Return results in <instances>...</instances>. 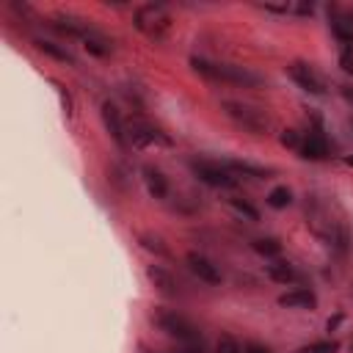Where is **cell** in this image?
Masks as SVG:
<instances>
[{
	"mask_svg": "<svg viewBox=\"0 0 353 353\" xmlns=\"http://www.w3.org/2000/svg\"><path fill=\"white\" fill-rule=\"evenodd\" d=\"M155 323H157V328L163 331V334H168L171 339H176V342H183V345H188V348H202V339H199V328L185 317V315H180V312H174V309H155Z\"/></svg>",
	"mask_w": 353,
	"mask_h": 353,
	"instance_id": "obj_1",
	"label": "cell"
},
{
	"mask_svg": "<svg viewBox=\"0 0 353 353\" xmlns=\"http://www.w3.org/2000/svg\"><path fill=\"white\" fill-rule=\"evenodd\" d=\"M224 113H227L235 124H240L243 130H249V133H254V135H265V133H268V116H265L262 111L251 108V105L227 100V102H224Z\"/></svg>",
	"mask_w": 353,
	"mask_h": 353,
	"instance_id": "obj_2",
	"label": "cell"
},
{
	"mask_svg": "<svg viewBox=\"0 0 353 353\" xmlns=\"http://www.w3.org/2000/svg\"><path fill=\"white\" fill-rule=\"evenodd\" d=\"M168 25H171V20H168L163 6H144V9L135 12V28L155 42H160L166 36Z\"/></svg>",
	"mask_w": 353,
	"mask_h": 353,
	"instance_id": "obj_3",
	"label": "cell"
},
{
	"mask_svg": "<svg viewBox=\"0 0 353 353\" xmlns=\"http://www.w3.org/2000/svg\"><path fill=\"white\" fill-rule=\"evenodd\" d=\"M194 174L205 185H213V188H235V176L227 166H216V163H205V160H194L191 163Z\"/></svg>",
	"mask_w": 353,
	"mask_h": 353,
	"instance_id": "obj_4",
	"label": "cell"
},
{
	"mask_svg": "<svg viewBox=\"0 0 353 353\" xmlns=\"http://www.w3.org/2000/svg\"><path fill=\"white\" fill-rule=\"evenodd\" d=\"M127 141L135 146V149H149V146H171V138L149 124H141V122H130L127 124Z\"/></svg>",
	"mask_w": 353,
	"mask_h": 353,
	"instance_id": "obj_5",
	"label": "cell"
},
{
	"mask_svg": "<svg viewBox=\"0 0 353 353\" xmlns=\"http://www.w3.org/2000/svg\"><path fill=\"white\" fill-rule=\"evenodd\" d=\"M287 72H290V78L304 89V91H309V94H326V86H323V80L317 78V72L312 69V67H306V64H290L287 67Z\"/></svg>",
	"mask_w": 353,
	"mask_h": 353,
	"instance_id": "obj_6",
	"label": "cell"
},
{
	"mask_svg": "<svg viewBox=\"0 0 353 353\" xmlns=\"http://www.w3.org/2000/svg\"><path fill=\"white\" fill-rule=\"evenodd\" d=\"M185 262H188V268L194 271V276H199L202 282H207V284H221V271H218V265H213V260H207L205 254L191 251V254L185 257Z\"/></svg>",
	"mask_w": 353,
	"mask_h": 353,
	"instance_id": "obj_7",
	"label": "cell"
},
{
	"mask_svg": "<svg viewBox=\"0 0 353 353\" xmlns=\"http://www.w3.org/2000/svg\"><path fill=\"white\" fill-rule=\"evenodd\" d=\"M102 122H105V130L113 135V141H116L122 149H127V146H130V141H127V124L122 122L119 111H116L111 102H102Z\"/></svg>",
	"mask_w": 353,
	"mask_h": 353,
	"instance_id": "obj_8",
	"label": "cell"
},
{
	"mask_svg": "<svg viewBox=\"0 0 353 353\" xmlns=\"http://www.w3.org/2000/svg\"><path fill=\"white\" fill-rule=\"evenodd\" d=\"M218 80H227V83H238V86H262V78L243 69V67H235V64H218Z\"/></svg>",
	"mask_w": 353,
	"mask_h": 353,
	"instance_id": "obj_9",
	"label": "cell"
},
{
	"mask_svg": "<svg viewBox=\"0 0 353 353\" xmlns=\"http://www.w3.org/2000/svg\"><path fill=\"white\" fill-rule=\"evenodd\" d=\"M279 306H287V309H315L317 298H315L312 290H290V293L279 295Z\"/></svg>",
	"mask_w": 353,
	"mask_h": 353,
	"instance_id": "obj_10",
	"label": "cell"
},
{
	"mask_svg": "<svg viewBox=\"0 0 353 353\" xmlns=\"http://www.w3.org/2000/svg\"><path fill=\"white\" fill-rule=\"evenodd\" d=\"M146 276H149V282H152L163 295H176V282H174V276H171L168 271H163L160 265H149V268H146Z\"/></svg>",
	"mask_w": 353,
	"mask_h": 353,
	"instance_id": "obj_11",
	"label": "cell"
},
{
	"mask_svg": "<svg viewBox=\"0 0 353 353\" xmlns=\"http://www.w3.org/2000/svg\"><path fill=\"white\" fill-rule=\"evenodd\" d=\"M144 183H146V191H149L155 199H166L168 183H166V176H163L157 168H152V166L144 168Z\"/></svg>",
	"mask_w": 353,
	"mask_h": 353,
	"instance_id": "obj_12",
	"label": "cell"
},
{
	"mask_svg": "<svg viewBox=\"0 0 353 353\" xmlns=\"http://www.w3.org/2000/svg\"><path fill=\"white\" fill-rule=\"evenodd\" d=\"M326 155H328L326 138H323L320 133H309V138H306L304 146H301V157H306V160H323Z\"/></svg>",
	"mask_w": 353,
	"mask_h": 353,
	"instance_id": "obj_13",
	"label": "cell"
},
{
	"mask_svg": "<svg viewBox=\"0 0 353 353\" xmlns=\"http://www.w3.org/2000/svg\"><path fill=\"white\" fill-rule=\"evenodd\" d=\"M34 45H36L42 53H47L50 58H56V61H64V64H75L72 53H69V50H64V47H58L56 42H47V39H36Z\"/></svg>",
	"mask_w": 353,
	"mask_h": 353,
	"instance_id": "obj_14",
	"label": "cell"
},
{
	"mask_svg": "<svg viewBox=\"0 0 353 353\" xmlns=\"http://www.w3.org/2000/svg\"><path fill=\"white\" fill-rule=\"evenodd\" d=\"M331 28H334L337 39H342L345 45H350V42H353V23H350V17L334 14V20H331Z\"/></svg>",
	"mask_w": 353,
	"mask_h": 353,
	"instance_id": "obj_15",
	"label": "cell"
},
{
	"mask_svg": "<svg viewBox=\"0 0 353 353\" xmlns=\"http://www.w3.org/2000/svg\"><path fill=\"white\" fill-rule=\"evenodd\" d=\"M251 246H254V251L262 254V257H279V254H282V243H279L276 238H257Z\"/></svg>",
	"mask_w": 353,
	"mask_h": 353,
	"instance_id": "obj_16",
	"label": "cell"
},
{
	"mask_svg": "<svg viewBox=\"0 0 353 353\" xmlns=\"http://www.w3.org/2000/svg\"><path fill=\"white\" fill-rule=\"evenodd\" d=\"M268 276H271L273 282H279V284H287V282H293V279H295L293 268H290L287 262H279V260L268 265Z\"/></svg>",
	"mask_w": 353,
	"mask_h": 353,
	"instance_id": "obj_17",
	"label": "cell"
},
{
	"mask_svg": "<svg viewBox=\"0 0 353 353\" xmlns=\"http://www.w3.org/2000/svg\"><path fill=\"white\" fill-rule=\"evenodd\" d=\"M290 202H293V194H290V188H284V185H279V188H273V191L268 194V205H271L273 210H284Z\"/></svg>",
	"mask_w": 353,
	"mask_h": 353,
	"instance_id": "obj_18",
	"label": "cell"
},
{
	"mask_svg": "<svg viewBox=\"0 0 353 353\" xmlns=\"http://www.w3.org/2000/svg\"><path fill=\"white\" fill-rule=\"evenodd\" d=\"M191 67H194L202 78H207V80H218V64H210V61H205V58H191Z\"/></svg>",
	"mask_w": 353,
	"mask_h": 353,
	"instance_id": "obj_19",
	"label": "cell"
},
{
	"mask_svg": "<svg viewBox=\"0 0 353 353\" xmlns=\"http://www.w3.org/2000/svg\"><path fill=\"white\" fill-rule=\"evenodd\" d=\"M138 240H141V246H144L146 251H155V254H160V257H166V254H168V249L163 246V240H160L157 235H149V232H144Z\"/></svg>",
	"mask_w": 353,
	"mask_h": 353,
	"instance_id": "obj_20",
	"label": "cell"
},
{
	"mask_svg": "<svg viewBox=\"0 0 353 353\" xmlns=\"http://www.w3.org/2000/svg\"><path fill=\"white\" fill-rule=\"evenodd\" d=\"M229 207H232L238 216H246L249 221H260L257 207H251V205H249V202H243V199H229Z\"/></svg>",
	"mask_w": 353,
	"mask_h": 353,
	"instance_id": "obj_21",
	"label": "cell"
},
{
	"mask_svg": "<svg viewBox=\"0 0 353 353\" xmlns=\"http://www.w3.org/2000/svg\"><path fill=\"white\" fill-rule=\"evenodd\" d=\"M337 350H339L337 342H312V345L298 348L295 353H337Z\"/></svg>",
	"mask_w": 353,
	"mask_h": 353,
	"instance_id": "obj_22",
	"label": "cell"
},
{
	"mask_svg": "<svg viewBox=\"0 0 353 353\" xmlns=\"http://www.w3.org/2000/svg\"><path fill=\"white\" fill-rule=\"evenodd\" d=\"M227 168H229V171H235V174H249V176H265V168H257V166H249V163H229Z\"/></svg>",
	"mask_w": 353,
	"mask_h": 353,
	"instance_id": "obj_23",
	"label": "cell"
},
{
	"mask_svg": "<svg viewBox=\"0 0 353 353\" xmlns=\"http://www.w3.org/2000/svg\"><path fill=\"white\" fill-rule=\"evenodd\" d=\"M105 42L100 39V36H91V39H86L83 42V47L91 53V56H97V58H102V56H108V47H102Z\"/></svg>",
	"mask_w": 353,
	"mask_h": 353,
	"instance_id": "obj_24",
	"label": "cell"
},
{
	"mask_svg": "<svg viewBox=\"0 0 353 353\" xmlns=\"http://www.w3.org/2000/svg\"><path fill=\"white\" fill-rule=\"evenodd\" d=\"M218 353H243V345H238L232 337H221L218 345H216Z\"/></svg>",
	"mask_w": 353,
	"mask_h": 353,
	"instance_id": "obj_25",
	"label": "cell"
},
{
	"mask_svg": "<svg viewBox=\"0 0 353 353\" xmlns=\"http://www.w3.org/2000/svg\"><path fill=\"white\" fill-rule=\"evenodd\" d=\"M279 141H282V146H287V149H298V144H301V138H298L295 130H284Z\"/></svg>",
	"mask_w": 353,
	"mask_h": 353,
	"instance_id": "obj_26",
	"label": "cell"
},
{
	"mask_svg": "<svg viewBox=\"0 0 353 353\" xmlns=\"http://www.w3.org/2000/svg\"><path fill=\"white\" fill-rule=\"evenodd\" d=\"M243 353H271V348H265L260 342H246L243 345Z\"/></svg>",
	"mask_w": 353,
	"mask_h": 353,
	"instance_id": "obj_27",
	"label": "cell"
},
{
	"mask_svg": "<svg viewBox=\"0 0 353 353\" xmlns=\"http://www.w3.org/2000/svg\"><path fill=\"white\" fill-rule=\"evenodd\" d=\"M339 64H342V69H345V72H350V75H353V56H350V53H342Z\"/></svg>",
	"mask_w": 353,
	"mask_h": 353,
	"instance_id": "obj_28",
	"label": "cell"
},
{
	"mask_svg": "<svg viewBox=\"0 0 353 353\" xmlns=\"http://www.w3.org/2000/svg\"><path fill=\"white\" fill-rule=\"evenodd\" d=\"M342 94H345V97H348V100H350V102H353V89H345V91H342Z\"/></svg>",
	"mask_w": 353,
	"mask_h": 353,
	"instance_id": "obj_29",
	"label": "cell"
},
{
	"mask_svg": "<svg viewBox=\"0 0 353 353\" xmlns=\"http://www.w3.org/2000/svg\"><path fill=\"white\" fill-rule=\"evenodd\" d=\"M345 163H348V166H353V157H345Z\"/></svg>",
	"mask_w": 353,
	"mask_h": 353,
	"instance_id": "obj_30",
	"label": "cell"
}]
</instances>
